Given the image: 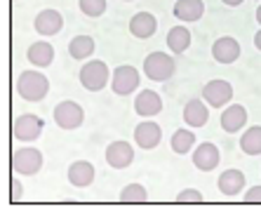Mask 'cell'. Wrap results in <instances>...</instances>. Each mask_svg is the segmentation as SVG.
<instances>
[{
	"instance_id": "e575fe53",
	"label": "cell",
	"mask_w": 261,
	"mask_h": 207,
	"mask_svg": "<svg viewBox=\"0 0 261 207\" xmlns=\"http://www.w3.org/2000/svg\"><path fill=\"white\" fill-rule=\"evenodd\" d=\"M125 3H129V0H125Z\"/></svg>"
},
{
	"instance_id": "1f68e13d",
	"label": "cell",
	"mask_w": 261,
	"mask_h": 207,
	"mask_svg": "<svg viewBox=\"0 0 261 207\" xmlns=\"http://www.w3.org/2000/svg\"><path fill=\"white\" fill-rule=\"evenodd\" d=\"M224 5H228V7H238V5H243V0H221Z\"/></svg>"
},
{
	"instance_id": "484cf974",
	"label": "cell",
	"mask_w": 261,
	"mask_h": 207,
	"mask_svg": "<svg viewBox=\"0 0 261 207\" xmlns=\"http://www.w3.org/2000/svg\"><path fill=\"white\" fill-rule=\"evenodd\" d=\"M120 200L122 202H146L148 200V191L141 184H127L120 191Z\"/></svg>"
},
{
	"instance_id": "e0dca14e",
	"label": "cell",
	"mask_w": 261,
	"mask_h": 207,
	"mask_svg": "<svg viewBox=\"0 0 261 207\" xmlns=\"http://www.w3.org/2000/svg\"><path fill=\"white\" fill-rule=\"evenodd\" d=\"M155 31H158V19L153 17L151 12H137L129 19V33L134 38H139V40L155 36Z\"/></svg>"
},
{
	"instance_id": "603a6c76",
	"label": "cell",
	"mask_w": 261,
	"mask_h": 207,
	"mask_svg": "<svg viewBox=\"0 0 261 207\" xmlns=\"http://www.w3.org/2000/svg\"><path fill=\"white\" fill-rule=\"evenodd\" d=\"M195 134L191 127H181V130H176L174 134H172V139H170V146L172 151L176 153V156H186V153H191V148L195 146Z\"/></svg>"
},
{
	"instance_id": "277c9868",
	"label": "cell",
	"mask_w": 261,
	"mask_h": 207,
	"mask_svg": "<svg viewBox=\"0 0 261 207\" xmlns=\"http://www.w3.org/2000/svg\"><path fill=\"white\" fill-rule=\"evenodd\" d=\"M176 71V64L172 59V55L167 52H151V55L144 59V73L148 80L153 83H165L170 80Z\"/></svg>"
},
{
	"instance_id": "d4e9b609",
	"label": "cell",
	"mask_w": 261,
	"mask_h": 207,
	"mask_svg": "<svg viewBox=\"0 0 261 207\" xmlns=\"http://www.w3.org/2000/svg\"><path fill=\"white\" fill-rule=\"evenodd\" d=\"M240 148L247 156H261V127L259 125L247 127V132L240 137Z\"/></svg>"
},
{
	"instance_id": "f546056e",
	"label": "cell",
	"mask_w": 261,
	"mask_h": 207,
	"mask_svg": "<svg viewBox=\"0 0 261 207\" xmlns=\"http://www.w3.org/2000/svg\"><path fill=\"white\" fill-rule=\"evenodd\" d=\"M24 198V186L19 179H12V202H19Z\"/></svg>"
},
{
	"instance_id": "836d02e7",
	"label": "cell",
	"mask_w": 261,
	"mask_h": 207,
	"mask_svg": "<svg viewBox=\"0 0 261 207\" xmlns=\"http://www.w3.org/2000/svg\"><path fill=\"white\" fill-rule=\"evenodd\" d=\"M256 3H261V0H256Z\"/></svg>"
},
{
	"instance_id": "cb8c5ba5",
	"label": "cell",
	"mask_w": 261,
	"mask_h": 207,
	"mask_svg": "<svg viewBox=\"0 0 261 207\" xmlns=\"http://www.w3.org/2000/svg\"><path fill=\"white\" fill-rule=\"evenodd\" d=\"M94 38L92 36H75L68 43V55L73 57V59H78V61H83V59H90L92 55H94Z\"/></svg>"
},
{
	"instance_id": "52a82bcc",
	"label": "cell",
	"mask_w": 261,
	"mask_h": 207,
	"mask_svg": "<svg viewBox=\"0 0 261 207\" xmlns=\"http://www.w3.org/2000/svg\"><path fill=\"white\" fill-rule=\"evenodd\" d=\"M139 71L134 66H129V64H122V66H118L113 73H111V90H113V94H118V97H127V94H132L137 87H139Z\"/></svg>"
},
{
	"instance_id": "8992f818",
	"label": "cell",
	"mask_w": 261,
	"mask_h": 207,
	"mask_svg": "<svg viewBox=\"0 0 261 207\" xmlns=\"http://www.w3.org/2000/svg\"><path fill=\"white\" fill-rule=\"evenodd\" d=\"M52 116H55V122L61 130H78L80 125L85 122V111H83V106H80L78 101H71V99L57 104Z\"/></svg>"
},
{
	"instance_id": "9a60e30c",
	"label": "cell",
	"mask_w": 261,
	"mask_h": 207,
	"mask_svg": "<svg viewBox=\"0 0 261 207\" xmlns=\"http://www.w3.org/2000/svg\"><path fill=\"white\" fill-rule=\"evenodd\" d=\"M247 125V109L243 104H228V109H224L221 113V127L224 132L236 134Z\"/></svg>"
},
{
	"instance_id": "4dcf8cb0",
	"label": "cell",
	"mask_w": 261,
	"mask_h": 207,
	"mask_svg": "<svg viewBox=\"0 0 261 207\" xmlns=\"http://www.w3.org/2000/svg\"><path fill=\"white\" fill-rule=\"evenodd\" d=\"M254 47H256V49H259V52H261V29H259V31H256V33H254Z\"/></svg>"
},
{
	"instance_id": "d6986e66",
	"label": "cell",
	"mask_w": 261,
	"mask_h": 207,
	"mask_svg": "<svg viewBox=\"0 0 261 207\" xmlns=\"http://www.w3.org/2000/svg\"><path fill=\"white\" fill-rule=\"evenodd\" d=\"M217 186H219V193L226 195V198L240 195L245 189V174L240 170H226V172H221Z\"/></svg>"
},
{
	"instance_id": "7c38bea8",
	"label": "cell",
	"mask_w": 261,
	"mask_h": 207,
	"mask_svg": "<svg viewBox=\"0 0 261 207\" xmlns=\"http://www.w3.org/2000/svg\"><path fill=\"white\" fill-rule=\"evenodd\" d=\"M163 111V99L158 92L153 90H141L134 99V113L139 118H155Z\"/></svg>"
},
{
	"instance_id": "3957f363",
	"label": "cell",
	"mask_w": 261,
	"mask_h": 207,
	"mask_svg": "<svg viewBox=\"0 0 261 207\" xmlns=\"http://www.w3.org/2000/svg\"><path fill=\"white\" fill-rule=\"evenodd\" d=\"M111 83V71L106 66V61L92 59L80 66V85L90 92H101L103 87Z\"/></svg>"
},
{
	"instance_id": "4316f807",
	"label": "cell",
	"mask_w": 261,
	"mask_h": 207,
	"mask_svg": "<svg viewBox=\"0 0 261 207\" xmlns=\"http://www.w3.org/2000/svg\"><path fill=\"white\" fill-rule=\"evenodd\" d=\"M80 12L87 17H101L106 12V0H80Z\"/></svg>"
},
{
	"instance_id": "5bb4252c",
	"label": "cell",
	"mask_w": 261,
	"mask_h": 207,
	"mask_svg": "<svg viewBox=\"0 0 261 207\" xmlns=\"http://www.w3.org/2000/svg\"><path fill=\"white\" fill-rule=\"evenodd\" d=\"M33 29H36L40 36H57V33L64 29V17H61V12L52 10V7L40 10L36 21H33Z\"/></svg>"
},
{
	"instance_id": "ffe728a7",
	"label": "cell",
	"mask_w": 261,
	"mask_h": 207,
	"mask_svg": "<svg viewBox=\"0 0 261 207\" xmlns=\"http://www.w3.org/2000/svg\"><path fill=\"white\" fill-rule=\"evenodd\" d=\"M172 12L179 21H198L205 14V3L202 0H176Z\"/></svg>"
},
{
	"instance_id": "f1b7e54d",
	"label": "cell",
	"mask_w": 261,
	"mask_h": 207,
	"mask_svg": "<svg viewBox=\"0 0 261 207\" xmlns=\"http://www.w3.org/2000/svg\"><path fill=\"white\" fill-rule=\"evenodd\" d=\"M245 202H261V186H252L245 193Z\"/></svg>"
},
{
	"instance_id": "ac0fdd59",
	"label": "cell",
	"mask_w": 261,
	"mask_h": 207,
	"mask_svg": "<svg viewBox=\"0 0 261 207\" xmlns=\"http://www.w3.org/2000/svg\"><path fill=\"white\" fill-rule=\"evenodd\" d=\"M207 120H210V109H207L205 101H200V99L186 101V106H184V122H186L191 130L205 127Z\"/></svg>"
},
{
	"instance_id": "6da1fadb",
	"label": "cell",
	"mask_w": 261,
	"mask_h": 207,
	"mask_svg": "<svg viewBox=\"0 0 261 207\" xmlns=\"http://www.w3.org/2000/svg\"><path fill=\"white\" fill-rule=\"evenodd\" d=\"M49 92V80L40 71H24L17 78V94L26 101H43Z\"/></svg>"
},
{
	"instance_id": "30bf717a",
	"label": "cell",
	"mask_w": 261,
	"mask_h": 207,
	"mask_svg": "<svg viewBox=\"0 0 261 207\" xmlns=\"http://www.w3.org/2000/svg\"><path fill=\"white\" fill-rule=\"evenodd\" d=\"M106 163L113 167V170H125L134 163V148L129 141H111L106 146Z\"/></svg>"
},
{
	"instance_id": "7a4b0ae2",
	"label": "cell",
	"mask_w": 261,
	"mask_h": 207,
	"mask_svg": "<svg viewBox=\"0 0 261 207\" xmlns=\"http://www.w3.org/2000/svg\"><path fill=\"white\" fill-rule=\"evenodd\" d=\"M43 153L38 151L36 146H21L12 153V172L14 174H21V177H33L43 170Z\"/></svg>"
},
{
	"instance_id": "8fae6325",
	"label": "cell",
	"mask_w": 261,
	"mask_h": 207,
	"mask_svg": "<svg viewBox=\"0 0 261 207\" xmlns=\"http://www.w3.org/2000/svg\"><path fill=\"white\" fill-rule=\"evenodd\" d=\"M240 52H243V49H240V43H238L236 38H231V36L217 38L214 45H212L214 61H217V64H226V66L240 59Z\"/></svg>"
},
{
	"instance_id": "d6a6232c",
	"label": "cell",
	"mask_w": 261,
	"mask_h": 207,
	"mask_svg": "<svg viewBox=\"0 0 261 207\" xmlns=\"http://www.w3.org/2000/svg\"><path fill=\"white\" fill-rule=\"evenodd\" d=\"M256 21H259V26H261V5L256 7Z\"/></svg>"
},
{
	"instance_id": "5b68a950",
	"label": "cell",
	"mask_w": 261,
	"mask_h": 207,
	"mask_svg": "<svg viewBox=\"0 0 261 207\" xmlns=\"http://www.w3.org/2000/svg\"><path fill=\"white\" fill-rule=\"evenodd\" d=\"M45 130V120L36 113H21L12 122V137L17 141H36Z\"/></svg>"
},
{
	"instance_id": "2e32d148",
	"label": "cell",
	"mask_w": 261,
	"mask_h": 207,
	"mask_svg": "<svg viewBox=\"0 0 261 207\" xmlns=\"http://www.w3.org/2000/svg\"><path fill=\"white\" fill-rule=\"evenodd\" d=\"M97 177V170H94V165L87 163V160H75V163L68 167V182L71 186L75 189H87L92 182Z\"/></svg>"
},
{
	"instance_id": "7402d4cb",
	"label": "cell",
	"mask_w": 261,
	"mask_h": 207,
	"mask_svg": "<svg viewBox=\"0 0 261 207\" xmlns=\"http://www.w3.org/2000/svg\"><path fill=\"white\" fill-rule=\"evenodd\" d=\"M167 47L174 52V55H184L186 49L191 47V31L186 26H172L167 31Z\"/></svg>"
},
{
	"instance_id": "9c48e42d",
	"label": "cell",
	"mask_w": 261,
	"mask_h": 207,
	"mask_svg": "<svg viewBox=\"0 0 261 207\" xmlns=\"http://www.w3.org/2000/svg\"><path fill=\"white\" fill-rule=\"evenodd\" d=\"M160 139H163V130L158 122L148 120V118H144V122L134 127V144L144 151H153L160 144Z\"/></svg>"
},
{
	"instance_id": "ba28073f",
	"label": "cell",
	"mask_w": 261,
	"mask_h": 207,
	"mask_svg": "<svg viewBox=\"0 0 261 207\" xmlns=\"http://www.w3.org/2000/svg\"><path fill=\"white\" fill-rule=\"evenodd\" d=\"M233 99V85L228 80H210L205 87H202V101L210 104L212 109H224L226 104H231Z\"/></svg>"
},
{
	"instance_id": "83f0119b",
	"label": "cell",
	"mask_w": 261,
	"mask_h": 207,
	"mask_svg": "<svg viewBox=\"0 0 261 207\" xmlns=\"http://www.w3.org/2000/svg\"><path fill=\"white\" fill-rule=\"evenodd\" d=\"M176 202H193V205H198V202H205V195L198 189H184L176 193Z\"/></svg>"
},
{
	"instance_id": "44dd1931",
	"label": "cell",
	"mask_w": 261,
	"mask_h": 207,
	"mask_svg": "<svg viewBox=\"0 0 261 207\" xmlns=\"http://www.w3.org/2000/svg\"><path fill=\"white\" fill-rule=\"evenodd\" d=\"M26 57H29V61L33 64V66L45 68L55 61V47H52L49 43H45V40H40V43L31 45L29 52H26Z\"/></svg>"
},
{
	"instance_id": "4fadbf2b",
	"label": "cell",
	"mask_w": 261,
	"mask_h": 207,
	"mask_svg": "<svg viewBox=\"0 0 261 207\" xmlns=\"http://www.w3.org/2000/svg\"><path fill=\"white\" fill-rule=\"evenodd\" d=\"M221 163V153L212 141H205L200 146H193V165L200 172H212Z\"/></svg>"
}]
</instances>
